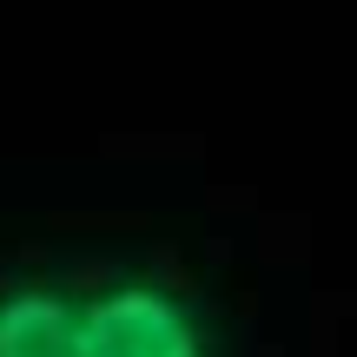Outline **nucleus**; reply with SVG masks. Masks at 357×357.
<instances>
[{
	"label": "nucleus",
	"instance_id": "2",
	"mask_svg": "<svg viewBox=\"0 0 357 357\" xmlns=\"http://www.w3.org/2000/svg\"><path fill=\"white\" fill-rule=\"evenodd\" d=\"M0 357H79V278H26L0 284Z\"/></svg>",
	"mask_w": 357,
	"mask_h": 357
},
{
	"label": "nucleus",
	"instance_id": "1",
	"mask_svg": "<svg viewBox=\"0 0 357 357\" xmlns=\"http://www.w3.org/2000/svg\"><path fill=\"white\" fill-rule=\"evenodd\" d=\"M79 357H218L199 298L153 271L79 278Z\"/></svg>",
	"mask_w": 357,
	"mask_h": 357
}]
</instances>
